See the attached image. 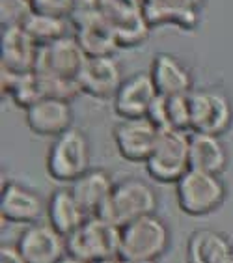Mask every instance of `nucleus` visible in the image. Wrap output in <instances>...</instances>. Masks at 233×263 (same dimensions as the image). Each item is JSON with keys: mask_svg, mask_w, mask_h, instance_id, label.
<instances>
[{"mask_svg": "<svg viewBox=\"0 0 233 263\" xmlns=\"http://www.w3.org/2000/svg\"><path fill=\"white\" fill-rule=\"evenodd\" d=\"M123 263H159V259H134V261H123Z\"/></svg>", "mask_w": 233, "mask_h": 263, "instance_id": "obj_29", "label": "nucleus"}, {"mask_svg": "<svg viewBox=\"0 0 233 263\" xmlns=\"http://www.w3.org/2000/svg\"><path fill=\"white\" fill-rule=\"evenodd\" d=\"M170 230L155 213L125 224L122 228L120 259H159L170 247Z\"/></svg>", "mask_w": 233, "mask_h": 263, "instance_id": "obj_4", "label": "nucleus"}, {"mask_svg": "<svg viewBox=\"0 0 233 263\" xmlns=\"http://www.w3.org/2000/svg\"><path fill=\"white\" fill-rule=\"evenodd\" d=\"M112 138L122 159L146 164L157 144L159 129L147 118L120 120L112 129Z\"/></svg>", "mask_w": 233, "mask_h": 263, "instance_id": "obj_10", "label": "nucleus"}, {"mask_svg": "<svg viewBox=\"0 0 233 263\" xmlns=\"http://www.w3.org/2000/svg\"><path fill=\"white\" fill-rule=\"evenodd\" d=\"M17 247L28 263H58L67 254V239L49 222H36L23 230Z\"/></svg>", "mask_w": 233, "mask_h": 263, "instance_id": "obj_14", "label": "nucleus"}, {"mask_svg": "<svg viewBox=\"0 0 233 263\" xmlns=\"http://www.w3.org/2000/svg\"><path fill=\"white\" fill-rule=\"evenodd\" d=\"M159 91L153 84L149 71L132 73L122 82L120 90L112 99L114 112L120 120H132V118H147L153 101L157 99Z\"/></svg>", "mask_w": 233, "mask_h": 263, "instance_id": "obj_13", "label": "nucleus"}, {"mask_svg": "<svg viewBox=\"0 0 233 263\" xmlns=\"http://www.w3.org/2000/svg\"><path fill=\"white\" fill-rule=\"evenodd\" d=\"M0 263H28L21 254L17 245H2L0 247Z\"/></svg>", "mask_w": 233, "mask_h": 263, "instance_id": "obj_27", "label": "nucleus"}, {"mask_svg": "<svg viewBox=\"0 0 233 263\" xmlns=\"http://www.w3.org/2000/svg\"><path fill=\"white\" fill-rule=\"evenodd\" d=\"M58 263H90V261H86V259H82V258H79V256H73V254L67 252Z\"/></svg>", "mask_w": 233, "mask_h": 263, "instance_id": "obj_28", "label": "nucleus"}, {"mask_svg": "<svg viewBox=\"0 0 233 263\" xmlns=\"http://www.w3.org/2000/svg\"><path fill=\"white\" fill-rule=\"evenodd\" d=\"M99 263H123L120 258H114V259H105V261H99Z\"/></svg>", "mask_w": 233, "mask_h": 263, "instance_id": "obj_31", "label": "nucleus"}, {"mask_svg": "<svg viewBox=\"0 0 233 263\" xmlns=\"http://www.w3.org/2000/svg\"><path fill=\"white\" fill-rule=\"evenodd\" d=\"M114 185L116 183L107 170L91 168L75 183H71V191L88 217H99V213L103 211L114 191Z\"/></svg>", "mask_w": 233, "mask_h": 263, "instance_id": "obj_19", "label": "nucleus"}, {"mask_svg": "<svg viewBox=\"0 0 233 263\" xmlns=\"http://www.w3.org/2000/svg\"><path fill=\"white\" fill-rule=\"evenodd\" d=\"M157 203V193L149 183L138 177H127L114 185V191L105 203L103 211L99 213V217L118 228H123L125 224L144 215L155 213Z\"/></svg>", "mask_w": 233, "mask_h": 263, "instance_id": "obj_3", "label": "nucleus"}, {"mask_svg": "<svg viewBox=\"0 0 233 263\" xmlns=\"http://www.w3.org/2000/svg\"><path fill=\"white\" fill-rule=\"evenodd\" d=\"M192 129L190 133H205L220 137L233 123V105L229 97L215 88L190 91Z\"/></svg>", "mask_w": 233, "mask_h": 263, "instance_id": "obj_8", "label": "nucleus"}, {"mask_svg": "<svg viewBox=\"0 0 233 263\" xmlns=\"http://www.w3.org/2000/svg\"><path fill=\"white\" fill-rule=\"evenodd\" d=\"M120 243L122 228L101 217H88L81 228L67 237V252L90 263H99L120 258Z\"/></svg>", "mask_w": 233, "mask_h": 263, "instance_id": "obj_5", "label": "nucleus"}, {"mask_svg": "<svg viewBox=\"0 0 233 263\" xmlns=\"http://www.w3.org/2000/svg\"><path fill=\"white\" fill-rule=\"evenodd\" d=\"M147 120L162 129H178L190 133L192 129V110H190V93L185 96H161L153 101L147 112Z\"/></svg>", "mask_w": 233, "mask_h": 263, "instance_id": "obj_21", "label": "nucleus"}, {"mask_svg": "<svg viewBox=\"0 0 233 263\" xmlns=\"http://www.w3.org/2000/svg\"><path fill=\"white\" fill-rule=\"evenodd\" d=\"M30 2L36 13L62 17V19H71L76 4V0H30Z\"/></svg>", "mask_w": 233, "mask_h": 263, "instance_id": "obj_26", "label": "nucleus"}, {"mask_svg": "<svg viewBox=\"0 0 233 263\" xmlns=\"http://www.w3.org/2000/svg\"><path fill=\"white\" fill-rule=\"evenodd\" d=\"M69 19H62V17H52V15H43V13H32V17L26 21V25L23 26L30 37L36 41L37 45H49L52 41L62 40L69 35Z\"/></svg>", "mask_w": 233, "mask_h": 263, "instance_id": "obj_24", "label": "nucleus"}, {"mask_svg": "<svg viewBox=\"0 0 233 263\" xmlns=\"http://www.w3.org/2000/svg\"><path fill=\"white\" fill-rule=\"evenodd\" d=\"M149 75L161 96H185L194 90V77L188 66L172 52L155 54Z\"/></svg>", "mask_w": 233, "mask_h": 263, "instance_id": "obj_18", "label": "nucleus"}, {"mask_svg": "<svg viewBox=\"0 0 233 263\" xmlns=\"http://www.w3.org/2000/svg\"><path fill=\"white\" fill-rule=\"evenodd\" d=\"M222 263H233V248H231V250H229L228 256L224 258V261H222Z\"/></svg>", "mask_w": 233, "mask_h": 263, "instance_id": "obj_30", "label": "nucleus"}, {"mask_svg": "<svg viewBox=\"0 0 233 263\" xmlns=\"http://www.w3.org/2000/svg\"><path fill=\"white\" fill-rule=\"evenodd\" d=\"M146 170L157 183L176 185L190 170V133L178 129L159 131L157 144L147 159Z\"/></svg>", "mask_w": 233, "mask_h": 263, "instance_id": "obj_2", "label": "nucleus"}, {"mask_svg": "<svg viewBox=\"0 0 233 263\" xmlns=\"http://www.w3.org/2000/svg\"><path fill=\"white\" fill-rule=\"evenodd\" d=\"M73 106L62 99H41L25 110L26 125L37 137H60L73 127Z\"/></svg>", "mask_w": 233, "mask_h": 263, "instance_id": "obj_16", "label": "nucleus"}, {"mask_svg": "<svg viewBox=\"0 0 233 263\" xmlns=\"http://www.w3.org/2000/svg\"><path fill=\"white\" fill-rule=\"evenodd\" d=\"M40 45L32 40L30 34L19 28H2L0 40V67L25 75L36 71Z\"/></svg>", "mask_w": 233, "mask_h": 263, "instance_id": "obj_17", "label": "nucleus"}, {"mask_svg": "<svg viewBox=\"0 0 233 263\" xmlns=\"http://www.w3.org/2000/svg\"><path fill=\"white\" fill-rule=\"evenodd\" d=\"M43 213H47V202L36 191L17 181H8L2 185L0 217L4 222L36 224Z\"/></svg>", "mask_w": 233, "mask_h": 263, "instance_id": "obj_15", "label": "nucleus"}, {"mask_svg": "<svg viewBox=\"0 0 233 263\" xmlns=\"http://www.w3.org/2000/svg\"><path fill=\"white\" fill-rule=\"evenodd\" d=\"M99 11L107 19L120 49H134L146 43L151 34L144 0H99Z\"/></svg>", "mask_w": 233, "mask_h": 263, "instance_id": "obj_7", "label": "nucleus"}, {"mask_svg": "<svg viewBox=\"0 0 233 263\" xmlns=\"http://www.w3.org/2000/svg\"><path fill=\"white\" fill-rule=\"evenodd\" d=\"M47 217L52 228L67 239L84 224L88 215L71 189H56L47 200Z\"/></svg>", "mask_w": 233, "mask_h": 263, "instance_id": "obj_20", "label": "nucleus"}, {"mask_svg": "<svg viewBox=\"0 0 233 263\" xmlns=\"http://www.w3.org/2000/svg\"><path fill=\"white\" fill-rule=\"evenodd\" d=\"M90 138L82 129L71 127L60 137L52 138L47 152V174L58 183H75L91 170Z\"/></svg>", "mask_w": 233, "mask_h": 263, "instance_id": "obj_1", "label": "nucleus"}, {"mask_svg": "<svg viewBox=\"0 0 233 263\" xmlns=\"http://www.w3.org/2000/svg\"><path fill=\"white\" fill-rule=\"evenodd\" d=\"M231 248V241L222 232L200 228L188 237L187 263H222Z\"/></svg>", "mask_w": 233, "mask_h": 263, "instance_id": "obj_23", "label": "nucleus"}, {"mask_svg": "<svg viewBox=\"0 0 233 263\" xmlns=\"http://www.w3.org/2000/svg\"><path fill=\"white\" fill-rule=\"evenodd\" d=\"M178 205L188 217H205L226 200V185L218 174L188 170L176 183Z\"/></svg>", "mask_w": 233, "mask_h": 263, "instance_id": "obj_6", "label": "nucleus"}, {"mask_svg": "<svg viewBox=\"0 0 233 263\" xmlns=\"http://www.w3.org/2000/svg\"><path fill=\"white\" fill-rule=\"evenodd\" d=\"M123 81L122 66L116 56H88L76 77L82 93L103 101L114 99Z\"/></svg>", "mask_w": 233, "mask_h": 263, "instance_id": "obj_11", "label": "nucleus"}, {"mask_svg": "<svg viewBox=\"0 0 233 263\" xmlns=\"http://www.w3.org/2000/svg\"><path fill=\"white\" fill-rule=\"evenodd\" d=\"M228 166V152L220 137L190 133V168L200 172L220 174Z\"/></svg>", "mask_w": 233, "mask_h": 263, "instance_id": "obj_22", "label": "nucleus"}, {"mask_svg": "<svg viewBox=\"0 0 233 263\" xmlns=\"http://www.w3.org/2000/svg\"><path fill=\"white\" fill-rule=\"evenodd\" d=\"M34 13L30 0H0V23L2 28H19Z\"/></svg>", "mask_w": 233, "mask_h": 263, "instance_id": "obj_25", "label": "nucleus"}, {"mask_svg": "<svg viewBox=\"0 0 233 263\" xmlns=\"http://www.w3.org/2000/svg\"><path fill=\"white\" fill-rule=\"evenodd\" d=\"M88 54L82 51L81 43L76 41L73 34L56 40L49 45L40 47L37 54L36 73L45 77H56V79H67L76 81Z\"/></svg>", "mask_w": 233, "mask_h": 263, "instance_id": "obj_9", "label": "nucleus"}, {"mask_svg": "<svg viewBox=\"0 0 233 263\" xmlns=\"http://www.w3.org/2000/svg\"><path fill=\"white\" fill-rule=\"evenodd\" d=\"M203 2L205 0H144V10L151 28L173 26L192 32L202 23Z\"/></svg>", "mask_w": 233, "mask_h": 263, "instance_id": "obj_12", "label": "nucleus"}]
</instances>
